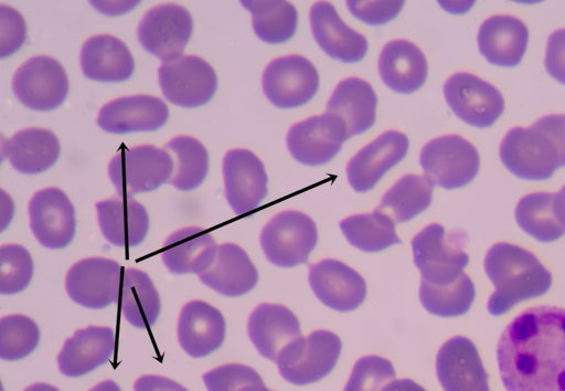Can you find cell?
I'll return each instance as SVG.
<instances>
[{
	"instance_id": "cell-1",
	"label": "cell",
	"mask_w": 565,
	"mask_h": 391,
	"mask_svg": "<svg viewBox=\"0 0 565 391\" xmlns=\"http://www.w3.org/2000/svg\"><path fill=\"white\" fill-rule=\"evenodd\" d=\"M497 359L507 391H565V308L525 309L503 330Z\"/></svg>"
},
{
	"instance_id": "cell-2",
	"label": "cell",
	"mask_w": 565,
	"mask_h": 391,
	"mask_svg": "<svg viewBox=\"0 0 565 391\" xmlns=\"http://www.w3.org/2000/svg\"><path fill=\"white\" fill-rule=\"evenodd\" d=\"M500 158L518 178H551L565 166V114L547 115L531 127L510 129L501 142Z\"/></svg>"
},
{
	"instance_id": "cell-3",
	"label": "cell",
	"mask_w": 565,
	"mask_h": 391,
	"mask_svg": "<svg viewBox=\"0 0 565 391\" xmlns=\"http://www.w3.org/2000/svg\"><path fill=\"white\" fill-rule=\"evenodd\" d=\"M483 265L495 287L488 300V310L493 316L508 313L522 300L544 295L552 285L551 273L537 257L514 244H494Z\"/></svg>"
},
{
	"instance_id": "cell-4",
	"label": "cell",
	"mask_w": 565,
	"mask_h": 391,
	"mask_svg": "<svg viewBox=\"0 0 565 391\" xmlns=\"http://www.w3.org/2000/svg\"><path fill=\"white\" fill-rule=\"evenodd\" d=\"M173 171V157L153 145H122L108 166L109 178L120 197L153 191L169 182Z\"/></svg>"
},
{
	"instance_id": "cell-5",
	"label": "cell",
	"mask_w": 565,
	"mask_h": 391,
	"mask_svg": "<svg viewBox=\"0 0 565 391\" xmlns=\"http://www.w3.org/2000/svg\"><path fill=\"white\" fill-rule=\"evenodd\" d=\"M341 339L328 330H316L290 342L276 360L279 373L289 383L306 385L320 381L335 367Z\"/></svg>"
},
{
	"instance_id": "cell-6",
	"label": "cell",
	"mask_w": 565,
	"mask_h": 391,
	"mask_svg": "<svg viewBox=\"0 0 565 391\" xmlns=\"http://www.w3.org/2000/svg\"><path fill=\"white\" fill-rule=\"evenodd\" d=\"M462 244L459 234H448L438 223H431L418 232L412 240V249L422 279L434 285L457 281L469 263Z\"/></svg>"
},
{
	"instance_id": "cell-7",
	"label": "cell",
	"mask_w": 565,
	"mask_h": 391,
	"mask_svg": "<svg viewBox=\"0 0 565 391\" xmlns=\"http://www.w3.org/2000/svg\"><path fill=\"white\" fill-rule=\"evenodd\" d=\"M317 242L318 230L315 221L294 210L276 214L260 233L265 256L274 265L284 268L306 263Z\"/></svg>"
},
{
	"instance_id": "cell-8",
	"label": "cell",
	"mask_w": 565,
	"mask_h": 391,
	"mask_svg": "<svg viewBox=\"0 0 565 391\" xmlns=\"http://www.w3.org/2000/svg\"><path fill=\"white\" fill-rule=\"evenodd\" d=\"M419 162L434 186L447 190L470 183L480 168L477 148L458 135H446L428 141L422 149Z\"/></svg>"
},
{
	"instance_id": "cell-9",
	"label": "cell",
	"mask_w": 565,
	"mask_h": 391,
	"mask_svg": "<svg viewBox=\"0 0 565 391\" xmlns=\"http://www.w3.org/2000/svg\"><path fill=\"white\" fill-rule=\"evenodd\" d=\"M12 89L25 107L49 112L63 104L68 94L70 82L66 71L57 60L36 55L15 71Z\"/></svg>"
},
{
	"instance_id": "cell-10",
	"label": "cell",
	"mask_w": 565,
	"mask_h": 391,
	"mask_svg": "<svg viewBox=\"0 0 565 391\" xmlns=\"http://www.w3.org/2000/svg\"><path fill=\"white\" fill-rule=\"evenodd\" d=\"M192 33V15L177 3L153 7L138 25V40L142 47L163 63L183 56Z\"/></svg>"
},
{
	"instance_id": "cell-11",
	"label": "cell",
	"mask_w": 565,
	"mask_h": 391,
	"mask_svg": "<svg viewBox=\"0 0 565 391\" xmlns=\"http://www.w3.org/2000/svg\"><path fill=\"white\" fill-rule=\"evenodd\" d=\"M263 89L278 108L291 109L311 101L319 89V74L305 56L287 55L273 60L263 74Z\"/></svg>"
},
{
	"instance_id": "cell-12",
	"label": "cell",
	"mask_w": 565,
	"mask_h": 391,
	"mask_svg": "<svg viewBox=\"0 0 565 391\" xmlns=\"http://www.w3.org/2000/svg\"><path fill=\"white\" fill-rule=\"evenodd\" d=\"M158 73L164 97L184 108H195L209 103L217 89L214 68L198 55H183L163 63Z\"/></svg>"
},
{
	"instance_id": "cell-13",
	"label": "cell",
	"mask_w": 565,
	"mask_h": 391,
	"mask_svg": "<svg viewBox=\"0 0 565 391\" xmlns=\"http://www.w3.org/2000/svg\"><path fill=\"white\" fill-rule=\"evenodd\" d=\"M349 138L344 121L326 112L292 125L286 141L289 152L298 162L321 166L330 162Z\"/></svg>"
},
{
	"instance_id": "cell-14",
	"label": "cell",
	"mask_w": 565,
	"mask_h": 391,
	"mask_svg": "<svg viewBox=\"0 0 565 391\" xmlns=\"http://www.w3.org/2000/svg\"><path fill=\"white\" fill-rule=\"evenodd\" d=\"M444 95L455 115L473 127H490L504 112L499 89L470 73L451 75L444 85Z\"/></svg>"
},
{
	"instance_id": "cell-15",
	"label": "cell",
	"mask_w": 565,
	"mask_h": 391,
	"mask_svg": "<svg viewBox=\"0 0 565 391\" xmlns=\"http://www.w3.org/2000/svg\"><path fill=\"white\" fill-rule=\"evenodd\" d=\"M121 282V265L118 262L88 257L68 270L65 286L76 304L89 309H103L117 302Z\"/></svg>"
},
{
	"instance_id": "cell-16",
	"label": "cell",
	"mask_w": 565,
	"mask_h": 391,
	"mask_svg": "<svg viewBox=\"0 0 565 391\" xmlns=\"http://www.w3.org/2000/svg\"><path fill=\"white\" fill-rule=\"evenodd\" d=\"M31 230L46 249L62 250L71 244L76 231L75 208L58 188H45L29 202Z\"/></svg>"
},
{
	"instance_id": "cell-17",
	"label": "cell",
	"mask_w": 565,
	"mask_h": 391,
	"mask_svg": "<svg viewBox=\"0 0 565 391\" xmlns=\"http://www.w3.org/2000/svg\"><path fill=\"white\" fill-rule=\"evenodd\" d=\"M226 200L237 215L254 211L268 194L263 161L247 149L230 150L223 160Z\"/></svg>"
},
{
	"instance_id": "cell-18",
	"label": "cell",
	"mask_w": 565,
	"mask_h": 391,
	"mask_svg": "<svg viewBox=\"0 0 565 391\" xmlns=\"http://www.w3.org/2000/svg\"><path fill=\"white\" fill-rule=\"evenodd\" d=\"M309 284L322 304L340 313L356 309L366 297L364 278L338 260L310 265Z\"/></svg>"
},
{
	"instance_id": "cell-19",
	"label": "cell",
	"mask_w": 565,
	"mask_h": 391,
	"mask_svg": "<svg viewBox=\"0 0 565 391\" xmlns=\"http://www.w3.org/2000/svg\"><path fill=\"white\" fill-rule=\"evenodd\" d=\"M436 372L444 391H490L479 352L466 337H454L441 346Z\"/></svg>"
},
{
	"instance_id": "cell-20",
	"label": "cell",
	"mask_w": 565,
	"mask_h": 391,
	"mask_svg": "<svg viewBox=\"0 0 565 391\" xmlns=\"http://www.w3.org/2000/svg\"><path fill=\"white\" fill-rule=\"evenodd\" d=\"M408 148L409 140L403 133H383L349 161L347 176L350 186L356 192L373 189L391 168L405 158Z\"/></svg>"
},
{
	"instance_id": "cell-21",
	"label": "cell",
	"mask_w": 565,
	"mask_h": 391,
	"mask_svg": "<svg viewBox=\"0 0 565 391\" xmlns=\"http://www.w3.org/2000/svg\"><path fill=\"white\" fill-rule=\"evenodd\" d=\"M169 118L167 104L159 97L132 95L113 99L105 104L97 116L98 126L110 134L153 131Z\"/></svg>"
},
{
	"instance_id": "cell-22",
	"label": "cell",
	"mask_w": 565,
	"mask_h": 391,
	"mask_svg": "<svg viewBox=\"0 0 565 391\" xmlns=\"http://www.w3.org/2000/svg\"><path fill=\"white\" fill-rule=\"evenodd\" d=\"M177 331L182 349L192 358H203L223 345L226 323L217 308L192 300L182 307Z\"/></svg>"
},
{
	"instance_id": "cell-23",
	"label": "cell",
	"mask_w": 565,
	"mask_h": 391,
	"mask_svg": "<svg viewBox=\"0 0 565 391\" xmlns=\"http://www.w3.org/2000/svg\"><path fill=\"white\" fill-rule=\"evenodd\" d=\"M310 23L316 42L330 57L356 63L366 55L365 36L347 25L330 2L319 1L311 7Z\"/></svg>"
},
{
	"instance_id": "cell-24",
	"label": "cell",
	"mask_w": 565,
	"mask_h": 391,
	"mask_svg": "<svg viewBox=\"0 0 565 391\" xmlns=\"http://www.w3.org/2000/svg\"><path fill=\"white\" fill-rule=\"evenodd\" d=\"M247 332L258 352L275 361L290 342L302 337L296 315L279 304H260L249 315Z\"/></svg>"
},
{
	"instance_id": "cell-25",
	"label": "cell",
	"mask_w": 565,
	"mask_h": 391,
	"mask_svg": "<svg viewBox=\"0 0 565 391\" xmlns=\"http://www.w3.org/2000/svg\"><path fill=\"white\" fill-rule=\"evenodd\" d=\"M115 349L110 327L89 326L66 339L58 356L60 371L71 378L85 376L106 363Z\"/></svg>"
},
{
	"instance_id": "cell-26",
	"label": "cell",
	"mask_w": 565,
	"mask_h": 391,
	"mask_svg": "<svg viewBox=\"0 0 565 391\" xmlns=\"http://www.w3.org/2000/svg\"><path fill=\"white\" fill-rule=\"evenodd\" d=\"M97 220L105 239L120 247L143 242L149 231L146 208L131 197H114L96 204Z\"/></svg>"
},
{
	"instance_id": "cell-27",
	"label": "cell",
	"mask_w": 565,
	"mask_h": 391,
	"mask_svg": "<svg viewBox=\"0 0 565 391\" xmlns=\"http://www.w3.org/2000/svg\"><path fill=\"white\" fill-rule=\"evenodd\" d=\"M529 35L527 27L520 19L507 14L492 15L479 29V51L493 65L516 66L526 51Z\"/></svg>"
},
{
	"instance_id": "cell-28",
	"label": "cell",
	"mask_w": 565,
	"mask_h": 391,
	"mask_svg": "<svg viewBox=\"0 0 565 391\" xmlns=\"http://www.w3.org/2000/svg\"><path fill=\"white\" fill-rule=\"evenodd\" d=\"M79 60L84 75L96 82H125L135 71V60L128 46L109 34L87 39L82 46Z\"/></svg>"
},
{
	"instance_id": "cell-29",
	"label": "cell",
	"mask_w": 565,
	"mask_h": 391,
	"mask_svg": "<svg viewBox=\"0 0 565 391\" xmlns=\"http://www.w3.org/2000/svg\"><path fill=\"white\" fill-rule=\"evenodd\" d=\"M218 246L212 234L200 226H189L173 232L164 242L162 261L172 274H198L213 264Z\"/></svg>"
},
{
	"instance_id": "cell-30",
	"label": "cell",
	"mask_w": 565,
	"mask_h": 391,
	"mask_svg": "<svg viewBox=\"0 0 565 391\" xmlns=\"http://www.w3.org/2000/svg\"><path fill=\"white\" fill-rule=\"evenodd\" d=\"M379 72L390 89L412 94L426 82L428 64L417 45L407 40H393L381 51Z\"/></svg>"
},
{
	"instance_id": "cell-31",
	"label": "cell",
	"mask_w": 565,
	"mask_h": 391,
	"mask_svg": "<svg viewBox=\"0 0 565 391\" xmlns=\"http://www.w3.org/2000/svg\"><path fill=\"white\" fill-rule=\"evenodd\" d=\"M201 282L227 297L249 293L258 283V272L248 254L234 243L218 245L211 267L200 276Z\"/></svg>"
},
{
	"instance_id": "cell-32",
	"label": "cell",
	"mask_w": 565,
	"mask_h": 391,
	"mask_svg": "<svg viewBox=\"0 0 565 391\" xmlns=\"http://www.w3.org/2000/svg\"><path fill=\"white\" fill-rule=\"evenodd\" d=\"M376 106L377 97L370 83L349 77L337 85L327 104V112L342 119L350 137H353L374 125Z\"/></svg>"
},
{
	"instance_id": "cell-33",
	"label": "cell",
	"mask_w": 565,
	"mask_h": 391,
	"mask_svg": "<svg viewBox=\"0 0 565 391\" xmlns=\"http://www.w3.org/2000/svg\"><path fill=\"white\" fill-rule=\"evenodd\" d=\"M61 145L45 128L30 127L15 133L4 145L3 154L12 167L25 175L49 170L58 159Z\"/></svg>"
},
{
	"instance_id": "cell-34",
	"label": "cell",
	"mask_w": 565,
	"mask_h": 391,
	"mask_svg": "<svg viewBox=\"0 0 565 391\" xmlns=\"http://www.w3.org/2000/svg\"><path fill=\"white\" fill-rule=\"evenodd\" d=\"M519 226L540 242H554L565 234V220L557 193L533 192L515 208Z\"/></svg>"
},
{
	"instance_id": "cell-35",
	"label": "cell",
	"mask_w": 565,
	"mask_h": 391,
	"mask_svg": "<svg viewBox=\"0 0 565 391\" xmlns=\"http://www.w3.org/2000/svg\"><path fill=\"white\" fill-rule=\"evenodd\" d=\"M121 311L136 328L153 326L161 311V300L150 276L137 268H127L121 282Z\"/></svg>"
},
{
	"instance_id": "cell-36",
	"label": "cell",
	"mask_w": 565,
	"mask_h": 391,
	"mask_svg": "<svg viewBox=\"0 0 565 391\" xmlns=\"http://www.w3.org/2000/svg\"><path fill=\"white\" fill-rule=\"evenodd\" d=\"M434 183L422 175H405L382 197L379 211L395 223L407 222L425 210L433 200Z\"/></svg>"
},
{
	"instance_id": "cell-37",
	"label": "cell",
	"mask_w": 565,
	"mask_h": 391,
	"mask_svg": "<svg viewBox=\"0 0 565 391\" xmlns=\"http://www.w3.org/2000/svg\"><path fill=\"white\" fill-rule=\"evenodd\" d=\"M241 3L250 12L253 29L262 41L279 44L296 33L298 12L289 1L243 0Z\"/></svg>"
},
{
	"instance_id": "cell-38",
	"label": "cell",
	"mask_w": 565,
	"mask_h": 391,
	"mask_svg": "<svg viewBox=\"0 0 565 391\" xmlns=\"http://www.w3.org/2000/svg\"><path fill=\"white\" fill-rule=\"evenodd\" d=\"M396 223L385 213L374 210L370 214H355L343 219L340 229L351 245L360 251L374 253L401 244Z\"/></svg>"
},
{
	"instance_id": "cell-39",
	"label": "cell",
	"mask_w": 565,
	"mask_h": 391,
	"mask_svg": "<svg viewBox=\"0 0 565 391\" xmlns=\"http://www.w3.org/2000/svg\"><path fill=\"white\" fill-rule=\"evenodd\" d=\"M164 149L174 156V171L169 183L181 191L199 188L209 171L206 148L191 136H177L164 145Z\"/></svg>"
},
{
	"instance_id": "cell-40",
	"label": "cell",
	"mask_w": 565,
	"mask_h": 391,
	"mask_svg": "<svg viewBox=\"0 0 565 391\" xmlns=\"http://www.w3.org/2000/svg\"><path fill=\"white\" fill-rule=\"evenodd\" d=\"M476 296L470 277L462 275L451 284L434 285L422 279L419 299L424 308L439 317H457L466 314Z\"/></svg>"
},
{
	"instance_id": "cell-41",
	"label": "cell",
	"mask_w": 565,
	"mask_h": 391,
	"mask_svg": "<svg viewBox=\"0 0 565 391\" xmlns=\"http://www.w3.org/2000/svg\"><path fill=\"white\" fill-rule=\"evenodd\" d=\"M40 341L36 323L24 315H9L0 320V358L17 361L31 355Z\"/></svg>"
},
{
	"instance_id": "cell-42",
	"label": "cell",
	"mask_w": 565,
	"mask_h": 391,
	"mask_svg": "<svg viewBox=\"0 0 565 391\" xmlns=\"http://www.w3.org/2000/svg\"><path fill=\"white\" fill-rule=\"evenodd\" d=\"M34 273L30 252L19 244L0 247V294L14 295L23 292Z\"/></svg>"
},
{
	"instance_id": "cell-43",
	"label": "cell",
	"mask_w": 565,
	"mask_h": 391,
	"mask_svg": "<svg viewBox=\"0 0 565 391\" xmlns=\"http://www.w3.org/2000/svg\"><path fill=\"white\" fill-rule=\"evenodd\" d=\"M395 376L390 360L379 356H365L355 362L343 391H382Z\"/></svg>"
},
{
	"instance_id": "cell-44",
	"label": "cell",
	"mask_w": 565,
	"mask_h": 391,
	"mask_svg": "<svg viewBox=\"0 0 565 391\" xmlns=\"http://www.w3.org/2000/svg\"><path fill=\"white\" fill-rule=\"evenodd\" d=\"M203 381L207 391H241L247 385L264 382L256 370L239 363L220 366L203 374Z\"/></svg>"
},
{
	"instance_id": "cell-45",
	"label": "cell",
	"mask_w": 565,
	"mask_h": 391,
	"mask_svg": "<svg viewBox=\"0 0 565 391\" xmlns=\"http://www.w3.org/2000/svg\"><path fill=\"white\" fill-rule=\"evenodd\" d=\"M26 24L21 13L6 4L0 6V57L15 53L25 42Z\"/></svg>"
},
{
	"instance_id": "cell-46",
	"label": "cell",
	"mask_w": 565,
	"mask_h": 391,
	"mask_svg": "<svg viewBox=\"0 0 565 391\" xmlns=\"http://www.w3.org/2000/svg\"><path fill=\"white\" fill-rule=\"evenodd\" d=\"M405 1H361L350 0L347 6L360 21L370 25L385 24L397 17Z\"/></svg>"
},
{
	"instance_id": "cell-47",
	"label": "cell",
	"mask_w": 565,
	"mask_h": 391,
	"mask_svg": "<svg viewBox=\"0 0 565 391\" xmlns=\"http://www.w3.org/2000/svg\"><path fill=\"white\" fill-rule=\"evenodd\" d=\"M545 67L553 78L565 85V29L556 30L548 36Z\"/></svg>"
},
{
	"instance_id": "cell-48",
	"label": "cell",
	"mask_w": 565,
	"mask_h": 391,
	"mask_svg": "<svg viewBox=\"0 0 565 391\" xmlns=\"http://www.w3.org/2000/svg\"><path fill=\"white\" fill-rule=\"evenodd\" d=\"M135 391H189L180 383L157 374L140 377L134 384Z\"/></svg>"
},
{
	"instance_id": "cell-49",
	"label": "cell",
	"mask_w": 565,
	"mask_h": 391,
	"mask_svg": "<svg viewBox=\"0 0 565 391\" xmlns=\"http://www.w3.org/2000/svg\"><path fill=\"white\" fill-rule=\"evenodd\" d=\"M382 391H426L420 384L411 379L393 380Z\"/></svg>"
},
{
	"instance_id": "cell-50",
	"label": "cell",
	"mask_w": 565,
	"mask_h": 391,
	"mask_svg": "<svg viewBox=\"0 0 565 391\" xmlns=\"http://www.w3.org/2000/svg\"><path fill=\"white\" fill-rule=\"evenodd\" d=\"M115 2H100V1H92V4L95 6L96 8H99V7H107L105 10L102 11V13H105V14H119V13H125L126 11L130 10L131 8H134L137 2H119L116 4H114Z\"/></svg>"
},
{
	"instance_id": "cell-51",
	"label": "cell",
	"mask_w": 565,
	"mask_h": 391,
	"mask_svg": "<svg viewBox=\"0 0 565 391\" xmlns=\"http://www.w3.org/2000/svg\"><path fill=\"white\" fill-rule=\"evenodd\" d=\"M89 391H121V389L115 381L105 380L93 387Z\"/></svg>"
},
{
	"instance_id": "cell-52",
	"label": "cell",
	"mask_w": 565,
	"mask_h": 391,
	"mask_svg": "<svg viewBox=\"0 0 565 391\" xmlns=\"http://www.w3.org/2000/svg\"><path fill=\"white\" fill-rule=\"evenodd\" d=\"M24 391H60L56 387L47 383H34L28 387Z\"/></svg>"
},
{
	"instance_id": "cell-53",
	"label": "cell",
	"mask_w": 565,
	"mask_h": 391,
	"mask_svg": "<svg viewBox=\"0 0 565 391\" xmlns=\"http://www.w3.org/2000/svg\"><path fill=\"white\" fill-rule=\"evenodd\" d=\"M241 391H271L264 382L255 383L243 388Z\"/></svg>"
},
{
	"instance_id": "cell-54",
	"label": "cell",
	"mask_w": 565,
	"mask_h": 391,
	"mask_svg": "<svg viewBox=\"0 0 565 391\" xmlns=\"http://www.w3.org/2000/svg\"><path fill=\"white\" fill-rule=\"evenodd\" d=\"M559 204L563 211V216L565 220V186L561 189V191L557 193Z\"/></svg>"
}]
</instances>
